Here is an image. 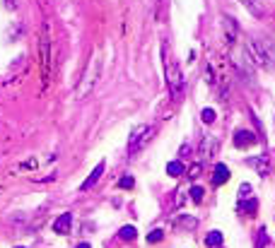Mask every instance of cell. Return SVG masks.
<instances>
[{"label":"cell","instance_id":"1","mask_svg":"<svg viewBox=\"0 0 275 248\" xmlns=\"http://www.w3.org/2000/svg\"><path fill=\"white\" fill-rule=\"evenodd\" d=\"M101 77V58L97 53L92 55V60H89L87 70H85V75H82V80H80V87H77V99H85L97 87V82H99Z\"/></svg>","mask_w":275,"mask_h":248},{"label":"cell","instance_id":"2","mask_svg":"<svg viewBox=\"0 0 275 248\" xmlns=\"http://www.w3.org/2000/svg\"><path fill=\"white\" fill-rule=\"evenodd\" d=\"M162 55H164V73H167V85H169V92H172V99H179L181 92H184V75L179 70V63L167 55V48H162Z\"/></svg>","mask_w":275,"mask_h":248},{"label":"cell","instance_id":"3","mask_svg":"<svg viewBox=\"0 0 275 248\" xmlns=\"http://www.w3.org/2000/svg\"><path fill=\"white\" fill-rule=\"evenodd\" d=\"M246 53L251 58L253 63H258L261 68H273V55L268 53V46L263 41H258V39H249L246 41Z\"/></svg>","mask_w":275,"mask_h":248},{"label":"cell","instance_id":"4","mask_svg":"<svg viewBox=\"0 0 275 248\" xmlns=\"http://www.w3.org/2000/svg\"><path fill=\"white\" fill-rule=\"evenodd\" d=\"M152 126H138V128H133L131 133V142H128V152L135 154L138 150H143L147 142L152 140Z\"/></svg>","mask_w":275,"mask_h":248},{"label":"cell","instance_id":"5","mask_svg":"<svg viewBox=\"0 0 275 248\" xmlns=\"http://www.w3.org/2000/svg\"><path fill=\"white\" fill-rule=\"evenodd\" d=\"M256 133H251V130H237L234 133V145L239 147V150H244V147H251V145H256Z\"/></svg>","mask_w":275,"mask_h":248},{"label":"cell","instance_id":"6","mask_svg":"<svg viewBox=\"0 0 275 248\" xmlns=\"http://www.w3.org/2000/svg\"><path fill=\"white\" fill-rule=\"evenodd\" d=\"M70 227H73V215H70V212L61 215V217H58V219L53 222V231H56V234H63V236H66L68 231H70Z\"/></svg>","mask_w":275,"mask_h":248},{"label":"cell","instance_id":"7","mask_svg":"<svg viewBox=\"0 0 275 248\" xmlns=\"http://www.w3.org/2000/svg\"><path fill=\"white\" fill-rule=\"evenodd\" d=\"M222 27H225V39L232 46V43L237 41V22L232 20V17H222Z\"/></svg>","mask_w":275,"mask_h":248},{"label":"cell","instance_id":"8","mask_svg":"<svg viewBox=\"0 0 275 248\" xmlns=\"http://www.w3.org/2000/svg\"><path fill=\"white\" fill-rule=\"evenodd\" d=\"M230 181V166H225V164H217L215 166V171H212V183L215 185H222Z\"/></svg>","mask_w":275,"mask_h":248},{"label":"cell","instance_id":"9","mask_svg":"<svg viewBox=\"0 0 275 248\" xmlns=\"http://www.w3.org/2000/svg\"><path fill=\"white\" fill-rule=\"evenodd\" d=\"M101 173H104V162H99L97 166H94V171L89 173V176H87V181H85V183L80 185V191H89V188H92V185H94V183H97V181L101 178Z\"/></svg>","mask_w":275,"mask_h":248},{"label":"cell","instance_id":"10","mask_svg":"<svg viewBox=\"0 0 275 248\" xmlns=\"http://www.w3.org/2000/svg\"><path fill=\"white\" fill-rule=\"evenodd\" d=\"M249 162H251V166L258 171V176H268V171H270L268 157H253V159H249Z\"/></svg>","mask_w":275,"mask_h":248},{"label":"cell","instance_id":"11","mask_svg":"<svg viewBox=\"0 0 275 248\" xmlns=\"http://www.w3.org/2000/svg\"><path fill=\"white\" fill-rule=\"evenodd\" d=\"M222 241H225V236H222V231H210L208 236H205V246L208 248H222Z\"/></svg>","mask_w":275,"mask_h":248},{"label":"cell","instance_id":"12","mask_svg":"<svg viewBox=\"0 0 275 248\" xmlns=\"http://www.w3.org/2000/svg\"><path fill=\"white\" fill-rule=\"evenodd\" d=\"M212 150H215V140H212V138H203V142H200V159H198V162L200 164L205 162V159H208V154Z\"/></svg>","mask_w":275,"mask_h":248},{"label":"cell","instance_id":"13","mask_svg":"<svg viewBox=\"0 0 275 248\" xmlns=\"http://www.w3.org/2000/svg\"><path fill=\"white\" fill-rule=\"evenodd\" d=\"M167 173H169V176H174V178H179V176H184V173H186V166L179 162V159H174V162L167 164Z\"/></svg>","mask_w":275,"mask_h":248},{"label":"cell","instance_id":"14","mask_svg":"<svg viewBox=\"0 0 275 248\" xmlns=\"http://www.w3.org/2000/svg\"><path fill=\"white\" fill-rule=\"evenodd\" d=\"M246 5V10L251 12L253 17H263V8H261V0H242Z\"/></svg>","mask_w":275,"mask_h":248},{"label":"cell","instance_id":"15","mask_svg":"<svg viewBox=\"0 0 275 248\" xmlns=\"http://www.w3.org/2000/svg\"><path fill=\"white\" fill-rule=\"evenodd\" d=\"M135 236H138V231H135V227H131V224H126V227L119 229V238H121V241H135Z\"/></svg>","mask_w":275,"mask_h":248},{"label":"cell","instance_id":"16","mask_svg":"<svg viewBox=\"0 0 275 248\" xmlns=\"http://www.w3.org/2000/svg\"><path fill=\"white\" fill-rule=\"evenodd\" d=\"M200 118H203V123H215V118H217V113H215V108H203V113H200Z\"/></svg>","mask_w":275,"mask_h":248},{"label":"cell","instance_id":"17","mask_svg":"<svg viewBox=\"0 0 275 248\" xmlns=\"http://www.w3.org/2000/svg\"><path fill=\"white\" fill-rule=\"evenodd\" d=\"M162 238H164V231H162V229H152V231L147 234V241H150V243H159Z\"/></svg>","mask_w":275,"mask_h":248},{"label":"cell","instance_id":"18","mask_svg":"<svg viewBox=\"0 0 275 248\" xmlns=\"http://www.w3.org/2000/svg\"><path fill=\"white\" fill-rule=\"evenodd\" d=\"M203 195H205V191H203L200 185H193V188H191V200H193V203H200Z\"/></svg>","mask_w":275,"mask_h":248},{"label":"cell","instance_id":"19","mask_svg":"<svg viewBox=\"0 0 275 248\" xmlns=\"http://www.w3.org/2000/svg\"><path fill=\"white\" fill-rule=\"evenodd\" d=\"M119 185H121L123 191H131L133 185H135V181H133V176H121V181H119Z\"/></svg>","mask_w":275,"mask_h":248},{"label":"cell","instance_id":"20","mask_svg":"<svg viewBox=\"0 0 275 248\" xmlns=\"http://www.w3.org/2000/svg\"><path fill=\"white\" fill-rule=\"evenodd\" d=\"M246 195H251V185H249V183H242V185H239V203H242V200H249Z\"/></svg>","mask_w":275,"mask_h":248},{"label":"cell","instance_id":"21","mask_svg":"<svg viewBox=\"0 0 275 248\" xmlns=\"http://www.w3.org/2000/svg\"><path fill=\"white\" fill-rule=\"evenodd\" d=\"M179 224H181V227H186V229H196V224H198V222H196V219H191V217H181V219H179Z\"/></svg>","mask_w":275,"mask_h":248},{"label":"cell","instance_id":"22","mask_svg":"<svg viewBox=\"0 0 275 248\" xmlns=\"http://www.w3.org/2000/svg\"><path fill=\"white\" fill-rule=\"evenodd\" d=\"M268 243V234H265V229H258V241H256V248H263Z\"/></svg>","mask_w":275,"mask_h":248},{"label":"cell","instance_id":"23","mask_svg":"<svg viewBox=\"0 0 275 248\" xmlns=\"http://www.w3.org/2000/svg\"><path fill=\"white\" fill-rule=\"evenodd\" d=\"M200 169H203V164H200V162H196V164H193V166H191V169H188V176H191V178H196V176H198V173H200Z\"/></svg>","mask_w":275,"mask_h":248},{"label":"cell","instance_id":"24","mask_svg":"<svg viewBox=\"0 0 275 248\" xmlns=\"http://www.w3.org/2000/svg\"><path fill=\"white\" fill-rule=\"evenodd\" d=\"M188 152H191V145H188V142H186V145H181V152H179V154H181V157H186Z\"/></svg>","mask_w":275,"mask_h":248},{"label":"cell","instance_id":"25","mask_svg":"<svg viewBox=\"0 0 275 248\" xmlns=\"http://www.w3.org/2000/svg\"><path fill=\"white\" fill-rule=\"evenodd\" d=\"M75 248H92V246H89V243H77Z\"/></svg>","mask_w":275,"mask_h":248},{"label":"cell","instance_id":"26","mask_svg":"<svg viewBox=\"0 0 275 248\" xmlns=\"http://www.w3.org/2000/svg\"><path fill=\"white\" fill-rule=\"evenodd\" d=\"M15 248H24V246H15Z\"/></svg>","mask_w":275,"mask_h":248}]
</instances>
